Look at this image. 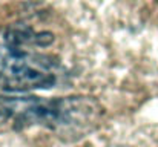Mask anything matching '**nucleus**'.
<instances>
[{"instance_id": "obj_3", "label": "nucleus", "mask_w": 158, "mask_h": 147, "mask_svg": "<svg viewBox=\"0 0 158 147\" xmlns=\"http://www.w3.org/2000/svg\"><path fill=\"white\" fill-rule=\"evenodd\" d=\"M117 147H121V146H117Z\"/></svg>"}, {"instance_id": "obj_1", "label": "nucleus", "mask_w": 158, "mask_h": 147, "mask_svg": "<svg viewBox=\"0 0 158 147\" xmlns=\"http://www.w3.org/2000/svg\"><path fill=\"white\" fill-rule=\"evenodd\" d=\"M52 43L54 34L26 23L0 28V89L22 94L57 86L66 69Z\"/></svg>"}, {"instance_id": "obj_2", "label": "nucleus", "mask_w": 158, "mask_h": 147, "mask_svg": "<svg viewBox=\"0 0 158 147\" xmlns=\"http://www.w3.org/2000/svg\"><path fill=\"white\" fill-rule=\"evenodd\" d=\"M102 103L89 95L60 98L0 97V118L12 129L40 126L63 143H75L95 132L103 121Z\"/></svg>"}]
</instances>
